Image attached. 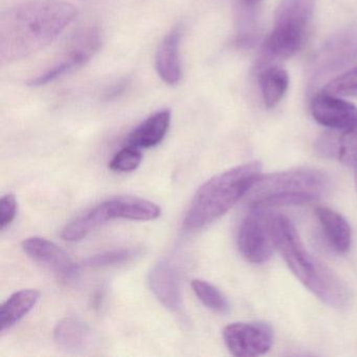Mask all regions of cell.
Instances as JSON below:
<instances>
[{
  "label": "cell",
  "mask_w": 357,
  "mask_h": 357,
  "mask_svg": "<svg viewBox=\"0 0 357 357\" xmlns=\"http://www.w3.org/2000/svg\"><path fill=\"white\" fill-rule=\"evenodd\" d=\"M77 9L66 0H32L0 18V59L11 63L30 57L56 40L74 22Z\"/></svg>",
  "instance_id": "6da1fadb"
},
{
  "label": "cell",
  "mask_w": 357,
  "mask_h": 357,
  "mask_svg": "<svg viewBox=\"0 0 357 357\" xmlns=\"http://www.w3.org/2000/svg\"><path fill=\"white\" fill-rule=\"evenodd\" d=\"M275 248L301 283L321 302L333 308H344L352 294L344 281L315 258L301 240L291 221L283 215L271 218Z\"/></svg>",
  "instance_id": "7a4b0ae2"
},
{
  "label": "cell",
  "mask_w": 357,
  "mask_h": 357,
  "mask_svg": "<svg viewBox=\"0 0 357 357\" xmlns=\"http://www.w3.org/2000/svg\"><path fill=\"white\" fill-rule=\"evenodd\" d=\"M261 171L260 162H250L208 179L194 196L183 220V227L188 231H197L227 214L248 195L261 176Z\"/></svg>",
  "instance_id": "3957f363"
},
{
  "label": "cell",
  "mask_w": 357,
  "mask_h": 357,
  "mask_svg": "<svg viewBox=\"0 0 357 357\" xmlns=\"http://www.w3.org/2000/svg\"><path fill=\"white\" fill-rule=\"evenodd\" d=\"M330 179L323 171L312 168L290 169L261 175L248 193L250 208L269 210L303 206L319 199L327 192Z\"/></svg>",
  "instance_id": "277c9868"
},
{
  "label": "cell",
  "mask_w": 357,
  "mask_h": 357,
  "mask_svg": "<svg viewBox=\"0 0 357 357\" xmlns=\"http://www.w3.org/2000/svg\"><path fill=\"white\" fill-rule=\"evenodd\" d=\"M315 0H282L271 35L264 45L265 59L287 60L301 51L314 13Z\"/></svg>",
  "instance_id": "5b68a950"
},
{
  "label": "cell",
  "mask_w": 357,
  "mask_h": 357,
  "mask_svg": "<svg viewBox=\"0 0 357 357\" xmlns=\"http://www.w3.org/2000/svg\"><path fill=\"white\" fill-rule=\"evenodd\" d=\"M162 214L158 204L137 197H116L105 200L66 225L62 238L68 241H79L91 231L114 219L155 220Z\"/></svg>",
  "instance_id": "8992f818"
},
{
  "label": "cell",
  "mask_w": 357,
  "mask_h": 357,
  "mask_svg": "<svg viewBox=\"0 0 357 357\" xmlns=\"http://www.w3.org/2000/svg\"><path fill=\"white\" fill-rule=\"evenodd\" d=\"M102 43L103 36L101 30L97 26H89L79 31L73 37L58 61L43 74L31 79L28 84L34 87L45 86L81 68L99 52Z\"/></svg>",
  "instance_id": "52a82bcc"
},
{
  "label": "cell",
  "mask_w": 357,
  "mask_h": 357,
  "mask_svg": "<svg viewBox=\"0 0 357 357\" xmlns=\"http://www.w3.org/2000/svg\"><path fill=\"white\" fill-rule=\"evenodd\" d=\"M271 218L273 214L268 210L250 208V213L240 225L238 248L248 262L260 264L273 256L275 243Z\"/></svg>",
  "instance_id": "ba28073f"
},
{
  "label": "cell",
  "mask_w": 357,
  "mask_h": 357,
  "mask_svg": "<svg viewBox=\"0 0 357 357\" xmlns=\"http://www.w3.org/2000/svg\"><path fill=\"white\" fill-rule=\"evenodd\" d=\"M223 340L235 356L255 357L271 350L273 333L265 323H234L223 330Z\"/></svg>",
  "instance_id": "9c48e42d"
},
{
  "label": "cell",
  "mask_w": 357,
  "mask_h": 357,
  "mask_svg": "<svg viewBox=\"0 0 357 357\" xmlns=\"http://www.w3.org/2000/svg\"><path fill=\"white\" fill-rule=\"evenodd\" d=\"M310 110L319 125L331 130H346L357 123L356 106L326 91L313 97Z\"/></svg>",
  "instance_id": "30bf717a"
},
{
  "label": "cell",
  "mask_w": 357,
  "mask_h": 357,
  "mask_svg": "<svg viewBox=\"0 0 357 357\" xmlns=\"http://www.w3.org/2000/svg\"><path fill=\"white\" fill-rule=\"evenodd\" d=\"M22 248L33 260L47 267L61 279L70 281L78 275V265L73 262L60 246L45 238H28L22 242Z\"/></svg>",
  "instance_id": "8fae6325"
},
{
  "label": "cell",
  "mask_w": 357,
  "mask_h": 357,
  "mask_svg": "<svg viewBox=\"0 0 357 357\" xmlns=\"http://www.w3.org/2000/svg\"><path fill=\"white\" fill-rule=\"evenodd\" d=\"M152 292L158 300L170 310L181 308V280L176 267L169 261H160L152 268L149 275Z\"/></svg>",
  "instance_id": "7c38bea8"
},
{
  "label": "cell",
  "mask_w": 357,
  "mask_h": 357,
  "mask_svg": "<svg viewBox=\"0 0 357 357\" xmlns=\"http://www.w3.org/2000/svg\"><path fill=\"white\" fill-rule=\"evenodd\" d=\"M181 28L176 26L166 35L156 52V72L168 85L178 84L183 75L181 61Z\"/></svg>",
  "instance_id": "4fadbf2b"
},
{
  "label": "cell",
  "mask_w": 357,
  "mask_h": 357,
  "mask_svg": "<svg viewBox=\"0 0 357 357\" xmlns=\"http://www.w3.org/2000/svg\"><path fill=\"white\" fill-rule=\"evenodd\" d=\"M315 215L330 246L338 254L348 252L352 245V229L348 221L327 206H319Z\"/></svg>",
  "instance_id": "5bb4252c"
},
{
  "label": "cell",
  "mask_w": 357,
  "mask_h": 357,
  "mask_svg": "<svg viewBox=\"0 0 357 357\" xmlns=\"http://www.w3.org/2000/svg\"><path fill=\"white\" fill-rule=\"evenodd\" d=\"M171 124L170 110L156 112L137 126L127 139L128 146L139 148H153L162 143Z\"/></svg>",
  "instance_id": "9a60e30c"
},
{
  "label": "cell",
  "mask_w": 357,
  "mask_h": 357,
  "mask_svg": "<svg viewBox=\"0 0 357 357\" xmlns=\"http://www.w3.org/2000/svg\"><path fill=\"white\" fill-rule=\"evenodd\" d=\"M54 340L62 350L81 352L91 346L93 333L86 324L76 317H66L54 330Z\"/></svg>",
  "instance_id": "2e32d148"
},
{
  "label": "cell",
  "mask_w": 357,
  "mask_h": 357,
  "mask_svg": "<svg viewBox=\"0 0 357 357\" xmlns=\"http://www.w3.org/2000/svg\"><path fill=\"white\" fill-rule=\"evenodd\" d=\"M340 135H326L319 141L321 153L330 158H335L344 166L355 167L357 165V123Z\"/></svg>",
  "instance_id": "e0dca14e"
},
{
  "label": "cell",
  "mask_w": 357,
  "mask_h": 357,
  "mask_svg": "<svg viewBox=\"0 0 357 357\" xmlns=\"http://www.w3.org/2000/svg\"><path fill=\"white\" fill-rule=\"evenodd\" d=\"M40 294L35 289H22L12 294L0 310V330L7 331L20 323L38 303Z\"/></svg>",
  "instance_id": "ac0fdd59"
},
{
  "label": "cell",
  "mask_w": 357,
  "mask_h": 357,
  "mask_svg": "<svg viewBox=\"0 0 357 357\" xmlns=\"http://www.w3.org/2000/svg\"><path fill=\"white\" fill-rule=\"evenodd\" d=\"M259 85L266 107L275 108L287 93L289 76L284 68L271 66L259 75Z\"/></svg>",
  "instance_id": "d6986e66"
},
{
  "label": "cell",
  "mask_w": 357,
  "mask_h": 357,
  "mask_svg": "<svg viewBox=\"0 0 357 357\" xmlns=\"http://www.w3.org/2000/svg\"><path fill=\"white\" fill-rule=\"evenodd\" d=\"M191 286L194 294L204 306L221 314L229 312V302L218 288L204 280L198 279L193 280Z\"/></svg>",
  "instance_id": "ffe728a7"
},
{
  "label": "cell",
  "mask_w": 357,
  "mask_h": 357,
  "mask_svg": "<svg viewBox=\"0 0 357 357\" xmlns=\"http://www.w3.org/2000/svg\"><path fill=\"white\" fill-rule=\"evenodd\" d=\"M137 254L139 252L133 248L108 250V252L89 257V259L83 261L82 266L89 267V268L114 266V265L123 264L132 260Z\"/></svg>",
  "instance_id": "44dd1931"
},
{
  "label": "cell",
  "mask_w": 357,
  "mask_h": 357,
  "mask_svg": "<svg viewBox=\"0 0 357 357\" xmlns=\"http://www.w3.org/2000/svg\"><path fill=\"white\" fill-rule=\"evenodd\" d=\"M143 160L139 148L127 146L114 154L109 162V168L116 172H131L137 170Z\"/></svg>",
  "instance_id": "7402d4cb"
},
{
  "label": "cell",
  "mask_w": 357,
  "mask_h": 357,
  "mask_svg": "<svg viewBox=\"0 0 357 357\" xmlns=\"http://www.w3.org/2000/svg\"><path fill=\"white\" fill-rule=\"evenodd\" d=\"M324 91L337 97H357V66L333 79Z\"/></svg>",
  "instance_id": "603a6c76"
},
{
  "label": "cell",
  "mask_w": 357,
  "mask_h": 357,
  "mask_svg": "<svg viewBox=\"0 0 357 357\" xmlns=\"http://www.w3.org/2000/svg\"><path fill=\"white\" fill-rule=\"evenodd\" d=\"M17 206V200L13 194H7L0 200V227L3 231L16 218Z\"/></svg>",
  "instance_id": "cb8c5ba5"
},
{
  "label": "cell",
  "mask_w": 357,
  "mask_h": 357,
  "mask_svg": "<svg viewBox=\"0 0 357 357\" xmlns=\"http://www.w3.org/2000/svg\"><path fill=\"white\" fill-rule=\"evenodd\" d=\"M245 7L248 8H257L261 3H264L265 0H241Z\"/></svg>",
  "instance_id": "d4e9b609"
},
{
  "label": "cell",
  "mask_w": 357,
  "mask_h": 357,
  "mask_svg": "<svg viewBox=\"0 0 357 357\" xmlns=\"http://www.w3.org/2000/svg\"><path fill=\"white\" fill-rule=\"evenodd\" d=\"M355 170V185H356V189H357V165L354 167ZM357 191V190H356Z\"/></svg>",
  "instance_id": "484cf974"
}]
</instances>
